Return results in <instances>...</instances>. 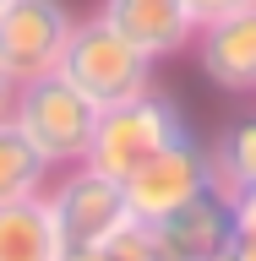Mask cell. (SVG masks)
<instances>
[{"label": "cell", "instance_id": "cell-1", "mask_svg": "<svg viewBox=\"0 0 256 261\" xmlns=\"http://www.w3.org/2000/svg\"><path fill=\"white\" fill-rule=\"evenodd\" d=\"M11 125L33 142V152H38L49 169H71V163H82L87 147H93L98 103L82 98L60 71H49V76L16 82V93H11Z\"/></svg>", "mask_w": 256, "mask_h": 261}, {"label": "cell", "instance_id": "cell-2", "mask_svg": "<svg viewBox=\"0 0 256 261\" xmlns=\"http://www.w3.org/2000/svg\"><path fill=\"white\" fill-rule=\"evenodd\" d=\"M55 71H60L82 98H93L98 109L126 103V98H136V93L153 87V60H147L136 44H126L98 11L71 22V38H65Z\"/></svg>", "mask_w": 256, "mask_h": 261}, {"label": "cell", "instance_id": "cell-3", "mask_svg": "<svg viewBox=\"0 0 256 261\" xmlns=\"http://www.w3.org/2000/svg\"><path fill=\"white\" fill-rule=\"evenodd\" d=\"M191 136V120L169 93L147 87V93L126 98V103H109L98 109V125H93V147H87V163L109 169V174L126 179L136 163H147L153 152H164L169 142Z\"/></svg>", "mask_w": 256, "mask_h": 261}, {"label": "cell", "instance_id": "cell-4", "mask_svg": "<svg viewBox=\"0 0 256 261\" xmlns=\"http://www.w3.org/2000/svg\"><path fill=\"white\" fill-rule=\"evenodd\" d=\"M44 207L60 228V245L65 250H93L114 234V228L131 218V201H126V179L98 169V163H71V169H55L44 185Z\"/></svg>", "mask_w": 256, "mask_h": 261}, {"label": "cell", "instance_id": "cell-5", "mask_svg": "<svg viewBox=\"0 0 256 261\" xmlns=\"http://www.w3.org/2000/svg\"><path fill=\"white\" fill-rule=\"evenodd\" d=\"M218 174H213V152L196 136H180L169 142L164 152H153L147 163H136L126 174V201H131V218L142 223H158L164 212H175L180 201L213 191Z\"/></svg>", "mask_w": 256, "mask_h": 261}, {"label": "cell", "instance_id": "cell-6", "mask_svg": "<svg viewBox=\"0 0 256 261\" xmlns=\"http://www.w3.org/2000/svg\"><path fill=\"white\" fill-rule=\"evenodd\" d=\"M71 22L77 16L65 0H6L0 6V71L11 82L49 76L60 65Z\"/></svg>", "mask_w": 256, "mask_h": 261}, {"label": "cell", "instance_id": "cell-7", "mask_svg": "<svg viewBox=\"0 0 256 261\" xmlns=\"http://www.w3.org/2000/svg\"><path fill=\"white\" fill-rule=\"evenodd\" d=\"M185 55H196V71L218 93H256V0L213 22H196Z\"/></svg>", "mask_w": 256, "mask_h": 261}, {"label": "cell", "instance_id": "cell-8", "mask_svg": "<svg viewBox=\"0 0 256 261\" xmlns=\"http://www.w3.org/2000/svg\"><path fill=\"white\" fill-rule=\"evenodd\" d=\"M98 16L126 44H136L153 65L169 55H185L196 38V16L185 0H98Z\"/></svg>", "mask_w": 256, "mask_h": 261}, {"label": "cell", "instance_id": "cell-9", "mask_svg": "<svg viewBox=\"0 0 256 261\" xmlns=\"http://www.w3.org/2000/svg\"><path fill=\"white\" fill-rule=\"evenodd\" d=\"M158 245L169 261H202L213 250H224L235 240V223H229V196L213 185V191L191 196V201H180L175 212H164L158 223Z\"/></svg>", "mask_w": 256, "mask_h": 261}, {"label": "cell", "instance_id": "cell-10", "mask_svg": "<svg viewBox=\"0 0 256 261\" xmlns=\"http://www.w3.org/2000/svg\"><path fill=\"white\" fill-rule=\"evenodd\" d=\"M0 261H65L60 228L49 218L44 196L0 201Z\"/></svg>", "mask_w": 256, "mask_h": 261}, {"label": "cell", "instance_id": "cell-11", "mask_svg": "<svg viewBox=\"0 0 256 261\" xmlns=\"http://www.w3.org/2000/svg\"><path fill=\"white\" fill-rule=\"evenodd\" d=\"M49 174H55V169H49V163L33 152V142L11 125V114H6V120H0V201L44 196Z\"/></svg>", "mask_w": 256, "mask_h": 261}, {"label": "cell", "instance_id": "cell-12", "mask_svg": "<svg viewBox=\"0 0 256 261\" xmlns=\"http://www.w3.org/2000/svg\"><path fill=\"white\" fill-rule=\"evenodd\" d=\"M213 152V174H218V191H235V185H251L256 179V114H240L229 120L218 147Z\"/></svg>", "mask_w": 256, "mask_h": 261}, {"label": "cell", "instance_id": "cell-13", "mask_svg": "<svg viewBox=\"0 0 256 261\" xmlns=\"http://www.w3.org/2000/svg\"><path fill=\"white\" fill-rule=\"evenodd\" d=\"M104 250H109V261H169L164 245H158V228L142 223V218H126V223L104 240Z\"/></svg>", "mask_w": 256, "mask_h": 261}, {"label": "cell", "instance_id": "cell-14", "mask_svg": "<svg viewBox=\"0 0 256 261\" xmlns=\"http://www.w3.org/2000/svg\"><path fill=\"white\" fill-rule=\"evenodd\" d=\"M229 196V223H235V234H256V179L251 185H235Z\"/></svg>", "mask_w": 256, "mask_h": 261}, {"label": "cell", "instance_id": "cell-15", "mask_svg": "<svg viewBox=\"0 0 256 261\" xmlns=\"http://www.w3.org/2000/svg\"><path fill=\"white\" fill-rule=\"evenodd\" d=\"M191 6L196 22H213V16H224V11H240V6H251V0H185Z\"/></svg>", "mask_w": 256, "mask_h": 261}, {"label": "cell", "instance_id": "cell-16", "mask_svg": "<svg viewBox=\"0 0 256 261\" xmlns=\"http://www.w3.org/2000/svg\"><path fill=\"white\" fill-rule=\"evenodd\" d=\"M229 250H235V261H256V234H235Z\"/></svg>", "mask_w": 256, "mask_h": 261}, {"label": "cell", "instance_id": "cell-17", "mask_svg": "<svg viewBox=\"0 0 256 261\" xmlns=\"http://www.w3.org/2000/svg\"><path fill=\"white\" fill-rule=\"evenodd\" d=\"M11 93H16V82L6 76V71H0V120H6V114H11Z\"/></svg>", "mask_w": 256, "mask_h": 261}, {"label": "cell", "instance_id": "cell-18", "mask_svg": "<svg viewBox=\"0 0 256 261\" xmlns=\"http://www.w3.org/2000/svg\"><path fill=\"white\" fill-rule=\"evenodd\" d=\"M65 261H109V250H104V245H93V250H65Z\"/></svg>", "mask_w": 256, "mask_h": 261}, {"label": "cell", "instance_id": "cell-19", "mask_svg": "<svg viewBox=\"0 0 256 261\" xmlns=\"http://www.w3.org/2000/svg\"><path fill=\"white\" fill-rule=\"evenodd\" d=\"M202 261H235V250L224 245V250H213V256H202Z\"/></svg>", "mask_w": 256, "mask_h": 261}, {"label": "cell", "instance_id": "cell-20", "mask_svg": "<svg viewBox=\"0 0 256 261\" xmlns=\"http://www.w3.org/2000/svg\"><path fill=\"white\" fill-rule=\"evenodd\" d=\"M0 6H6V0H0Z\"/></svg>", "mask_w": 256, "mask_h": 261}]
</instances>
